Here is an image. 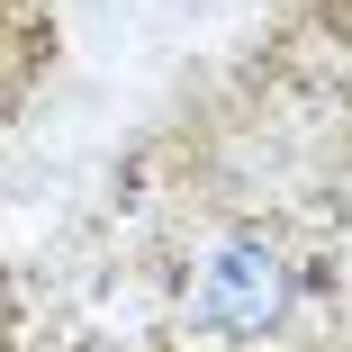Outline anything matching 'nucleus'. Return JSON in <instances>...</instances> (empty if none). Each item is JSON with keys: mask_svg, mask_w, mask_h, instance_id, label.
Listing matches in <instances>:
<instances>
[{"mask_svg": "<svg viewBox=\"0 0 352 352\" xmlns=\"http://www.w3.org/2000/svg\"><path fill=\"white\" fill-rule=\"evenodd\" d=\"M199 325L208 334H235V343H253V334H271L280 316H289V262H280L271 244H253V235H235V244H217L208 253V271H199Z\"/></svg>", "mask_w": 352, "mask_h": 352, "instance_id": "f257e3e1", "label": "nucleus"}]
</instances>
